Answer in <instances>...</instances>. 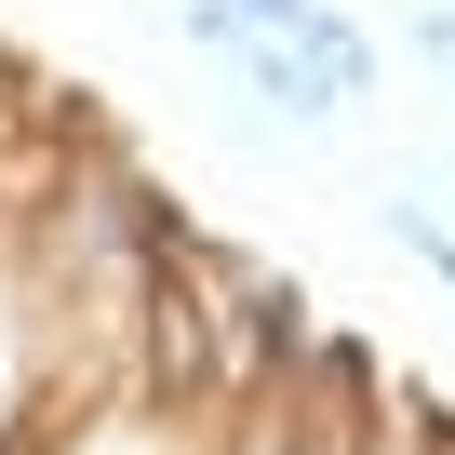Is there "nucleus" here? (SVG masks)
Returning a JSON list of instances; mask_svg holds the SVG:
<instances>
[{
	"instance_id": "nucleus-1",
	"label": "nucleus",
	"mask_w": 455,
	"mask_h": 455,
	"mask_svg": "<svg viewBox=\"0 0 455 455\" xmlns=\"http://www.w3.org/2000/svg\"><path fill=\"white\" fill-rule=\"evenodd\" d=\"M242 94H255V108H282V121H335V108H362V94H375V41L322 0L308 28H282V41H255V54H242Z\"/></svg>"
},
{
	"instance_id": "nucleus-2",
	"label": "nucleus",
	"mask_w": 455,
	"mask_h": 455,
	"mask_svg": "<svg viewBox=\"0 0 455 455\" xmlns=\"http://www.w3.org/2000/svg\"><path fill=\"white\" fill-rule=\"evenodd\" d=\"M68 388V362H54V282H41V255L0 228V455H28L41 442V402Z\"/></svg>"
},
{
	"instance_id": "nucleus-3",
	"label": "nucleus",
	"mask_w": 455,
	"mask_h": 455,
	"mask_svg": "<svg viewBox=\"0 0 455 455\" xmlns=\"http://www.w3.org/2000/svg\"><path fill=\"white\" fill-rule=\"evenodd\" d=\"M388 242H402V255H415V268H428V282L455 295V228H442V214H415V201H388Z\"/></svg>"
},
{
	"instance_id": "nucleus-4",
	"label": "nucleus",
	"mask_w": 455,
	"mask_h": 455,
	"mask_svg": "<svg viewBox=\"0 0 455 455\" xmlns=\"http://www.w3.org/2000/svg\"><path fill=\"white\" fill-rule=\"evenodd\" d=\"M402 41H415V68H442V81H455V0H415Z\"/></svg>"
},
{
	"instance_id": "nucleus-5",
	"label": "nucleus",
	"mask_w": 455,
	"mask_h": 455,
	"mask_svg": "<svg viewBox=\"0 0 455 455\" xmlns=\"http://www.w3.org/2000/svg\"><path fill=\"white\" fill-rule=\"evenodd\" d=\"M228 14H242L255 41H282V28H308V14H322V0H228Z\"/></svg>"
}]
</instances>
